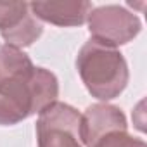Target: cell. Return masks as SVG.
<instances>
[{
  "label": "cell",
  "mask_w": 147,
  "mask_h": 147,
  "mask_svg": "<svg viewBox=\"0 0 147 147\" xmlns=\"http://www.w3.org/2000/svg\"><path fill=\"white\" fill-rule=\"evenodd\" d=\"M30 11L36 19L55 26H80L87 21L90 2H31Z\"/></svg>",
  "instance_id": "cell-7"
},
{
  "label": "cell",
  "mask_w": 147,
  "mask_h": 147,
  "mask_svg": "<svg viewBox=\"0 0 147 147\" xmlns=\"http://www.w3.org/2000/svg\"><path fill=\"white\" fill-rule=\"evenodd\" d=\"M94 147H147L144 140L131 137L126 133V130L123 131H113L107 133L106 137H102Z\"/></svg>",
  "instance_id": "cell-8"
},
{
  "label": "cell",
  "mask_w": 147,
  "mask_h": 147,
  "mask_svg": "<svg viewBox=\"0 0 147 147\" xmlns=\"http://www.w3.org/2000/svg\"><path fill=\"white\" fill-rule=\"evenodd\" d=\"M59 95L57 78L43 67L0 78V125H16L31 114H40Z\"/></svg>",
  "instance_id": "cell-1"
},
{
  "label": "cell",
  "mask_w": 147,
  "mask_h": 147,
  "mask_svg": "<svg viewBox=\"0 0 147 147\" xmlns=\"http://www.w3.org/2000/svg\"><path fill=\"white\" fill-rule=\"evenodd\" d=\"M87 23L94 42L114 49L131 42L140 33L138 18L119 5H102L92 9Z\"/></svg>",
  "instance_id": "cell-4"
},
{
  "label": "cell",
  "mask_w": 147,
  "mask_h": 147,
  "mask_svg": "<svg viewBox=\"0 0 147 147\" xmlns=\"http://www.w3.org/2000/svg\"><path fill=\"white\" fill-rule=\"evenodd\" d=\"M76 69L87 90L99 100L118 97L128 83V66L121 52L94 40L78 52Z\"/></svg>",
  "instance_id": "cell-2"
},
{
  "label": "cell",
  "mask_w": 147,
  "mask_h": 147,
  "mask_svg": "<svg viewBox=\"0 0 147 147\" xmlns=\"http://www.w3.org/2000/svg\"><path fill=\"white\" fill-rule=\"evenodd\" d=\"M42 24L30 11L26 2H0V35L5 45L23 49L36 42Z\"/></svg>",
  "instance_id": "cell-5"
},
{
  "label": "cell",
  "mask_w": 147,
  "mask_h": 147,
  "mask_svg": "<svg viewBox=\"0 0 147 147\" xmlns=\"http://www.w3.org/2000/svg\"><path fill=\"white\" fill-rule=\"evenodd\" d=\"M36 140L38 147H83L82 114L55 100L38 114Z\"/></svg>",
  "instance_id": "cell-3"
},
{
  "label": "cell",
  "mask_w": 147,
  "mask_h": 147,
  "mask_svg": "<svg viewBox=\"0 0 147 147\" xmlns=\"http://www.w3.org/2000/svg\"><path fill=\"white\" fill-rule=\"evenodd\" d=\"M123 130H126V118L116 106L94 104L82 114V142L87 147H94L107 133Z\"/></svg>",
  "instance_id": "cell-6"
}]
</instances>
